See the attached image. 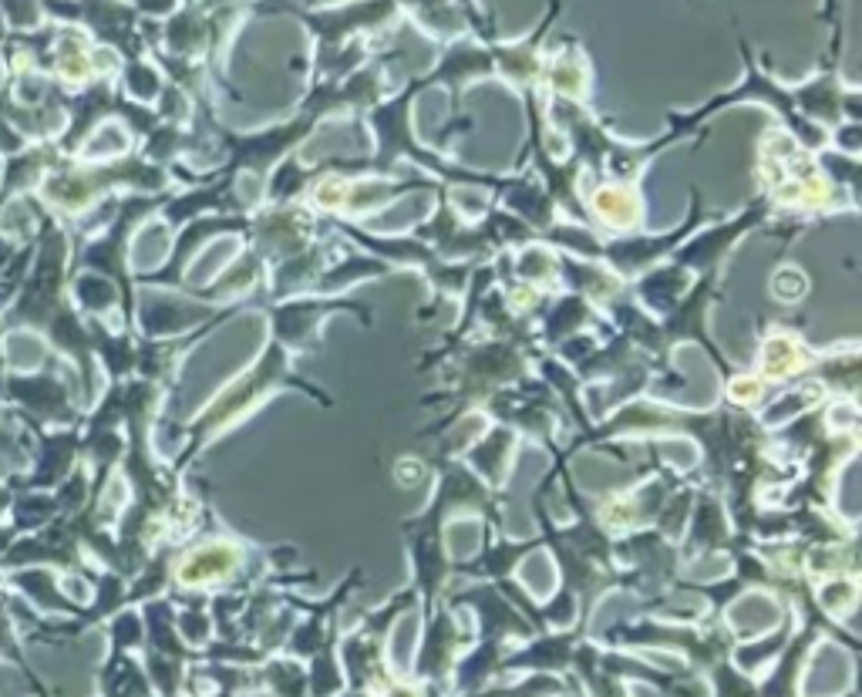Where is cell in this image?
I'll return each instance as SVG.
<instances>
[{
  "label": "cell",
  "mask_w": 862,
  "mask_h": 697,
  "mask_svg": "<svg viewBox=\"0 0 862 697\" xmlns=\"http://www.w3.org/2000/svg\"><path fill=\"white\" fill-rule=\"evenodd\" d=\"M232 563H236V556H232L230 546H206L182 563V580L203 583L209 576H222L226 569H232Z\"/></svg>",
  "instance_id": "cell-1"
},
{
  "label": "cell",
  "mask_w": 862,
  "mask_h": 697,
  "mask_svg": "<svg viewBox=\"0 0 862 697\" xmlns=\"http://www.w3.org/2000/svg\"><path fill=\"white\" fill-rule=\"evenodd\" d=\"M798 367V347L788 337H772L765 344V371L772 377H785Z\"/></svg>",
  "instance_id": "cell-2"
},
{
  "label": "cell",
  "mask_w": 862,
  "mask_h": 697,
  "mask_svg": "<svg viewBox=\"0 0 862 697\" xmlns=\"http://www.w3.org/2000/svg\"><path fill=\"white\" fill-rule=\"evenodd\" d=\"M596 209L600 216H606L610 222H633L637 220V202L630 199V193L623 189H603L596 195Z\"/></svg>",
  "instance_id": "cell-3"
},
{
  "label": "cell",
  "mask_w": 862,
  "mask_h": 697,
  "mask_svg": "<svg viewBox=\"0 0 862 697\" xmlns=\"http://www.w3.org/2000/svg\"><path fill=\"white\" fill-rule=\"evenodd\" d=\"M317 195H320L323 206H337V202H340V195H344V185H340V182H327V185H320V189H317Z\"/></svg>",
  "instance_id": "cell-4"
},
{
  "label": "cell",
  "mask_w": 862,
  "mask_h": 697,
  "mask_svg": "<svg viewBox=\"0 0 862 697\" xmlns=\"http://www.w3.org/2000/svg\"><path fill=\"white\" fill-rule=\"evenodd\" d=\"M731 394H734L738 401H751V398H758V384H755V381H745V377H741V381H734Z\"/></svg>",
  "instance_id": "cell-5"
}]
</instances>
